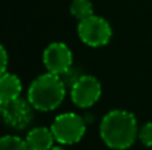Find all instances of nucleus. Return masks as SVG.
Masks as SVG:
<instances>
[{
  "mask_svg": "<svg viewBox=\"0 0 152 150\" xmlns=\"http://www.w3.org/2000/svg\"><path fill=\"white\" fill-rule=\"evenodd\" d=\"M0 150H31V148L18 136H4L0 140Z\"/></svg>",
  "mask_w": 152,
  "mask_h": 150,
  "instance_id": "obj_11",
  "label": "nucleus"
},
{
  "mask_svg": "<svg viewBox=\"0 0 152 150\" xmlns=\"http://www.w3.org/2000/svg\"><path fill=\"white\" fill-rule=\"evenodd\" d=\"M102 96V85L96 77L91 74H80L71 85V100L79 108H89L99 101Z\"/></svg>",
  "mask_w": 152,
  "mask_h": 150,
  "instance_id": "obj_5",
  "label": "nucleus"
},
{
  "mask_svg": "<svg viewBox=\"0 0 152 150\" xmlns=\"http://www.w3.org/2000/svg\"><path fill=\"white\" fill-rule=\"evenodd\" d=\"M43 63L47 72L63 76L72 68L74 57L68 45L64 43H51L43 52Z\"/></svg>",
  "mask_w": 152,
  "mask_h": 150,
  "instance_id": "obj_6",
  "label": "nucleus"
},
{
  "mask_svg": "<svg viewBox=\"0 0 152 150\" xmlns=\"http://www.w3.org/2000/svg\"><path fill=\"white\" fill-rule=\"evenodd\" d=\"M66 97V82L50 72L37 76L28 88L27 100L32 108L42 112L55 110Z\"/></svg>",
  "mask_w": 152,
  "mask_h": 150,
  "instance_id": "obj_2",
  "label": "nucleus"
},
{
  "mask_svg": "<svg viewBox=\"0 0 152 150\" xmlns=\"http://www.w3.org/2000/svg\"><path fill=\"white\" fill-rule=\"evenodd\" d=\"M69 11L71 15L80 21L94 15V5L91 0H72Z\"/></svg>",
  "mask_w": 152,
  "mask_h": 150,
  "instance_id": "obj_10",
  "label": "nucleus"
},
{
  "mask_svg": "<svg viewBox=\"0 0 152 150\" xmlns=\"http://www.w3.org/2000/svg\"><path fill=\"white\" fill-rule=\"evenodd\" d=\"M21 89H23V85H21L20 79L16 74L8 73V72L1 73V77H0V102L20 97Z\"/></svg>",
  "mask_w": 152,
  "mask_h": 150,
  "instance_id": "obj_9",
  "label": "nucleus"
},
{
  "mask_svg": "<svg viewBox=\"0 0 152 150\" xmlns=\"http://www.w3.org/2000/svg\"><path fill=\"white\" fill-rule=\"evenodd\" d=\"M51 130L56 142L61 145H74L86 134V122L79 114L61 113L52 121Z\"/></svg>",
  "mask_w": 152,
  "mask_h": 150,
  "instance_id": "obj_3",
  "label": "nucleus"
},
{
  "mask_svg": "<svg viewBox=\"0 0 152 150\" xmlns=\"http://www.w3.org/2000/svg\"><path fill=\"white\" fill-rule=\"evenodd\" d=\"M100 137L111 149L124 150L131 148L139 137L135 116L121 109L108 112L100 122Z\"/></svg>",
  "mask_w": 152,
  "mask_h": 150,
  "instance_id": "obj_1",
  "label": "nucleus"
},
{
  "mask_svg": "<svg viewBox=\"0 0 152 150\" xmlns=\"http://www.w3.org/2000/svg\"><path fill=\"white\" fill-rule=\"evenodd\" d=\"M32 105L21 97L0 102V110L4 122L13 129H24L32 121Z\"/></svg>",
  "mask_w": 152,
  "mask_h": 150,
  "instance_id": "obj_7",
  "label": "nucleus"
},
{
  "mask_svg": "<svg viewBox=\"0 0 152 150\" xmlns=\"http://www.w3.org/2000/svg\"><path fill=\"white\" fill-rule=\"evenodd\" d=\"M139 140L147 148H152V122L144 124L139 130Z\"/></svg>",
  "mask_w": 152,
  "mask_h": 150,
  "instance_id": "obj_12",
  "label": "nucleus"
},
{
  "mask_svg": "<svg viewBox=\"0 0 152 150\" xmlns=\"http://www.w3.org/2000/svg\"><path fill=\"white\" fill-rule=\"evenodd\" d=\"M77 35L86 45L99 48L110 43L112 37V28L104 17L92 15L79 21Z\"/></svg>",
  "mask_w": 152,
  "mask_h": 150,
  "instance_id": "obj_4",
  "label": "nucleus"
},
{
  "mask_svg": "<svg viewBox=\"0 0 152 150\" xmlns=\"http://www.w3.org/2000/svg\"><path fill=\"white\" fill-rule=\"evenodd\" d=\"M50 150H66L64 148H61V146H52Z\"/></svg>",
  "mask_w": 152,
  "mask_h": 150,
  "instance_id": "obj_14",
  "label": "nucleus"
},
{
  "mask_svg": "<svg viewBox=\"0 0 152 150\" xmlns=\"http://www.w3.org/2000/svg\"><path fill=\"white\" fill-rule=\"evenodd\" d=\"M26 141L31 150H50L53 146V141L56 140L51 128L48 129L44 126H37L29 130Z\"/></svg>",
  "mask_w": 152,
  "mask_h": 150,
  "instance_id": "obj_8",
  "label": "nucleus"
},
{
  "mask_svg": "<svg viewBox=\"0 0 152 150\" xmlns=\"http://www.w3.org/2000/svg\"><path fill=\"white\" fill-rule=\"evenodd\" d=\"M7 64H8V53L5 48L1 45V73L7 72Z\"/></svg>",
  "mask_w": 152,
  "mask_h": 150,
  "instance_id": "obj_13",
  "label": "nucleus"
}]
</instances>
